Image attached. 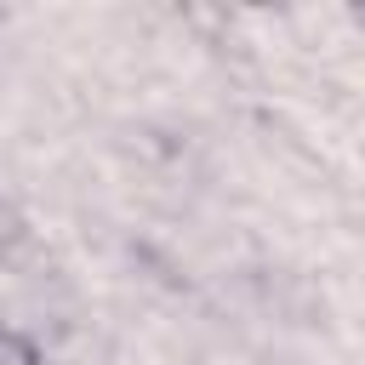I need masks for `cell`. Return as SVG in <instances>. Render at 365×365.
<instances>
[{
	"instance_id": "obj_1",
	"label": "cell",
	"mask_w": 365,
	"mask_h": 365,
	"mask_svg": "<svg viewBox=\"0 0 365 365\" xmlns=\"http://www.w3.org/2000/svg\"><path fill=\"white\" fill-rule=\"evenodd\" d=\"M0 365H46L34 336H23L17 325H0Z\"/></svg>"
}]
</instances>
